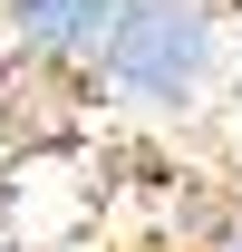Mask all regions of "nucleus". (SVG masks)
Returning <instances> with one entry per match:
<instances>
[{"instance_id":"obj_1","label":"nucleus","mask_w":242,"mask_h":252,"mask_svg":"<svg viewBox=\"0 0 242 252\" xmlns=\"http://www.w3.org/2000/svg\"><path fill=\"white\" fill-rule=\"evenodd\" d=\"M223 68V10L213 0H126L117 49L88 78V97L107 107H136V117H165V107H194Z\"/></svg>"},{"instance_id":"obj_2","label":"nucleus","mask_w":242,"mask_h":252,"mask_svg":"<svg viewBox=\"0 0 242 252\" xmlns=\"http://www.w3.org/2000/svg\"><path fill=\"white\" fill-rule=\"evenodd\" d=\"M117 20H126V0H0V59L88 88L117 49Z\"/></svg>"},{"instance_id":"obj_3","label":"nucleus","mask_w":242,"mask_h":252,"mask_svg":"<svg viewBox=\"0 0 242 252\" xmlns=\"http://www.w3.org/2000/svg\"><path fill=\"white\" fill-rule=\"evenodd\" d=\"M194 252H242V204H233V214H223V223H213V233H204V243H194Z\"/></svg>"},{"instance_id":"obj_4","label":"nucleus","mask_w":242,"mask_h":252,"mask_svg":"<svg viewBox=\"0 0 242 252\" xmlns=\"http://www.w3.org/2000/svg\"><path fill=\"white\" fill-rule=\"evenodd\" d=\"M0 252H30V243H0Z\"/></svg>"}]
</instances>
